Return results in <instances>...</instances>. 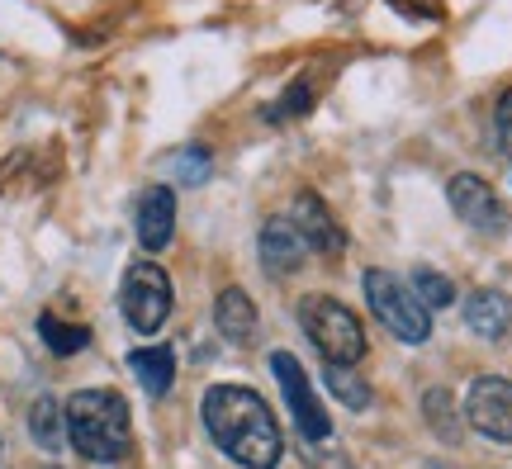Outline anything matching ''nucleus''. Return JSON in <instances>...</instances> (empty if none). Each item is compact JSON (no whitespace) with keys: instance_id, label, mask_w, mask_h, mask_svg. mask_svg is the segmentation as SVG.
I'll use <instances>...</instances> for the list:
<instances>
[{"instance_id":"1","label":"nucleus","mask_w":512,"mask_h":469,"mask_svg":"<svg viewBox=\"0 0 512 469\" xmlns=\"http://www.w3.org/2000/svg\"><path fill=\"white\" fill-rule=\"evenodd\" d=\"M204 413V432L214 436L228 460H238L242 469H275L280 455H285V436H280V422L266 408V398L256 389H242V384H214L200 403Z\"/></svg>"},{"instance_id":"2","label":"nucleus","mask_w":512,"mask_h":469,"mask_svg":"<svg viewBox=\"0 0 512 469\" xmlns=\"http://www.w3.org/2000/svg\"><path fill=\"white\" fill-rule=\"evenodd\" d=\"M62 413H67V441H72L76 455L91 460V465H114V460H124L128 446H133L128 403L114 394V389H76Z\"/></svg>"},{"instance_id":"3","label":"nucleus","mask_w":512,"mask_h":469,"mask_svg":"<svg viewBox=\"0 0 512 469\" xmlns=\"http://www.w3.org/2000/svg\"><path fill=\"white\" fill-rule=\"evenodd\" d=\"M299 323H304L309 342L323 351L328 365H356L366 356V327L332 294H304L299 299Z\"/></svg>"},{"instance_id":"4","label":"nucleus","mask_w":512,"mask_h":469,"mask_svg":"<svg viewBox=\"0 0 512 469\" xmlns=\"http://www.w3.org/2000/svg\"><path fill=\"white\" fill-rule=\"evenodd\" d=\"M361 285H366V299H370V313L380 318L399 342L408 346H418L432 337V313L418 304V294L403 285L399 275H389V271H366L361 275Z\"/></svg>"},{"instance_id":"5","label":"nucleus","mask_w":512,"mask_h":469,"mask_svg":"<svg viewBox=\"0 0 512 469\" xmlns=\"http://www.w3.org/2000/svg\"><path fill=\"white\" fill-rule=\"evenodd\" d=\"M171 304H176V294H171V275L162 266H152V261H138V266H128L124 275V289H119V308H124V323L133 332H162V323L171 318Z\"/></svg>"},{"instance_id":"6","label":"nucleus","mask_w":512,"mask_h":469,"mask_svg":"<svg viewBox=\"0 0 512 469\" xmlns=\"http://www.w3.org/2000/svg\"><path fill=\"white\" fill-rule=\"evenodd\" d=\"M271 375H275V384H280V394L290 398V417H294V427H299V436H304V441H328V436H332L328 408L313 398L304 365L294 361L290 351H275V356H271Z\"/></svg>"},{"instance_id":"7","label":"nucleus","mask_w":512,"mask_h":469,"mask_svg":"<svg viewBox=\"0 0 512 469\" xmlns=\"http://www.w3.org/2000/svg\"><path fill=\"white\" fill-rule=\"evenodd\" d=\"M465 422L498 446H512V379L479 375L465 394Z\"/></svg>"},{"instance_id":"8","label":"nucleus","mask_w":512,"mask_h":469,"mask_svg":"<svg viewBox=\"0 0 512 469\" xmlns=\"http://www.w3.org/2000/svg\"><path fill=\"white\" fill-rule=\"evenodd\" d=\"M446 195H451V209H456L460 223H470L475 233H508V209H503V199L494 195V185L479 181V176H451L446 185Z\"/></svg>"},{"instance_id":"9","label":"nucleus","mask_w":512,"mask_h":469,"mask_svg":"<svg viewBox=\"0 0 512 469\" xmlns=\"http://www.w3.org/2000/svg\"><path fill=\"white\" fill-rule=\"evenodd\" d=\"M290 223L299 228L304 247H313V252H323V256H342V252H347V233H342V223L328 214V204L313 195V190H299V195H294Z\"/></svg>"},{"instance_id":"10","label":"nucleus","mask_w":512,"mask_h":469,"mask_svg":"<svg viewBox=\"0 0 512 469\" xmlns=\"http://www.w3.org/2000/svg\"><path fill=\"white\" fill-rule=\"evenodd\" d=\"M138 242H143V252H162L171 233H176V190L171 185H147L143 195H138Z\"/></svg>"},{"instance_id":"11","label":"nucleus","mask_w":512,"mask_h":469,"mask_svg":"<svg viewBox=\"0 0 512 469\" xmlns=\"http://www.w3.org/2000/svg\"><path fill=\"white\" fill-rule=\"evenodd\" d=\"M256 252H261V266H266V271L285 280V275H294L304 266L309 247H304V237H299V228H294L290 218H266V223H261Z\"/></svg>"},{"instance_id":"12","label":"nucleus","mask_w":512,"mask_h":469,"mask_svg":"<svg viewBox=\"0 0 512 469\" xmlns=\"http://www.w3.org/2000/svg\"><path fill=\"white\" fill-rule=\"evenodd\" d=\"M465 323H470V332L484 337V342H503L512 327V299L503 289H475L470 304H465Z\"/></svg>"},{"instance_id":"13","label":"nucleus","mask_w":512,"mask_h":469,"mask_svg":"<svg viewBox=\"0 0 512 469\" xmlns=\"http://www.w3.org/2000/svg\"><path fill=\"white\" fill-rule=\"evenodd\" d=\"M214 327H219L223 337L233 346H247L256 337V304H252V294L247 289H223L219 294V304H214Z\"/></svg>"},{"instance_id":"14","label":"nucleus","mask_w":512,"mask_h":469,"mask_svg":"<svg viewBox=\"0 0 512 469\" xmlns=\"http://www.w3.org/2000/svg\"><path fill=\"white\" fill-rule=\"evenodd\" d=\"M128 365H133L138 384L147 389V398H166L171 379H176V356H171L166 346H143V351L128 356Z\"/></svg>"},{"instance_id":"15","label":"nucleus","mask_w":512,"mask_h":469,"mask_svg":"<svg viewBox=\"0 0 512 469\" xmlns=\"http://www.w3.org/2000/svg\"><path fill=\"white\" fill-rule=\"evenodd\" d=\"M29 432L43 451H62V441H67V413H62V403L53 394L34 398V408H29Z\"/></svg>"},{"instance_id":"16","label":"nucleus","mask_w":512,"mask_h":469,"mask_svg":"<svg viewBox=\"0 0 512 469\" xmlns=\"http://www.w3.org/2000/svg\"><path fill=\"white\" fill-rule=\"evenodd\" d=\"M422 413H427V427H432L446 446H456L460 432H465V422H460V413H456V398L446 394V389H427V398H422Z\"/></svg>"},{"instance_id":"17","label":"nucleus","mask_w":512,"mask_h":469,"mask_svg":"<svg viewBox=\"0 0 512 469\" xmlns=\"http://www.w3.org/2000/svg\"><path fill=\"white\" fill-rule=\"evenodd\" d=\"M408 289L418 294V304L427 308V313L456 304V285H451L441 271H432V266H418V271H413V280H408Z\"/></svg>"},{"instance_id":"18","label":"nucleus","mask_w":512,"mask_h":469,"mask_svg":"<svg viewBox=\"0 0 512 469\" xmlns=\"http://www.w3.org/2000/svg\"><path fill=\"white\" fill-rule=\"evenodd\" d=\"M38 337H43L48 351H57V356H72V351H81V346L91 342V332H86V327L62 323V318H53V313H43V318H38Z\"/></svg>"},{"instance_id":"19","label":"nucleus","mask_w":512,"mask_h":469,"mask_svg":"<svg viewBox=\"0 0 512 469\" xmlns=\"http://www.w3.org/2000/svg\"><path fill=\"white\" fill-rule=\"evenodd\" d=\"M166 166H171L176 185H204L209 181V171H214V157H209L204 147H181V152L166 157Z\"/></svg>"},{"instance_id":"20","label":"nucleus","mask_w":512,"mask_h":469,"mask_svg":"<svg viewBox=\"0 0 512 469\" xmlns=\"http://www.w3.org/2000/svg\"><path fill=\"white\" fill-rule=\"evenodd\" d=\"M323 375H328V389L342 398L347 408H366V403H370V384L351 375V365H328V361H323Z\"/></svg>"},{"instance_id":"21","label":"nucleus","mask_w":512,"mask_h":469,"mask_svg":"<svg viewBox=\"0 0 512 469\" xmlns=\"http://www.w3.org/2000/svg\"><path fill=\"white\" fill-rule=\"evenodd\" d=\"M494 124H498V147L512 157V91H503V100H498Z\"/></svg>"},{"instance_id":"22","label":"nucleus","mask_w":512,"mask_h":469,"mask_svg":"<svg viewBox=\"0 0 512 469\" xmlns=\"http://www.w3.org/2000/svg\"><path fill=\"white\" fill-rule=\"evenodd\" d=\"M299 109H309V81H299L294 91H285V105L271 109V119H280V114H299Z\"/></svg>"},{"instance_id":"23","label":"nucleus","mask_w":512,"mask_h":469,"mask_svg":"<svg viewBox=\"0 0 512 469\" xmlns=\"http://www.w3.org/2000/svg\"><path fill=\"white\" fill-rule=\"evenodd\" d=\"M0 469H5V441H0Z\"/></svg>"},{"instance_id":"24","label":"nucleus","mask_w":512,"mask_h":469,"mask_svg":"<svg viewBox=\"0 0 512 469\" xmlns=\"http://www.w3.org/2000/svg\"><path fill=\"white\" fill-rule=\"evenodd\" d=\"M432 469H441V465H432Z\"/></svg>"}]
</instances>
